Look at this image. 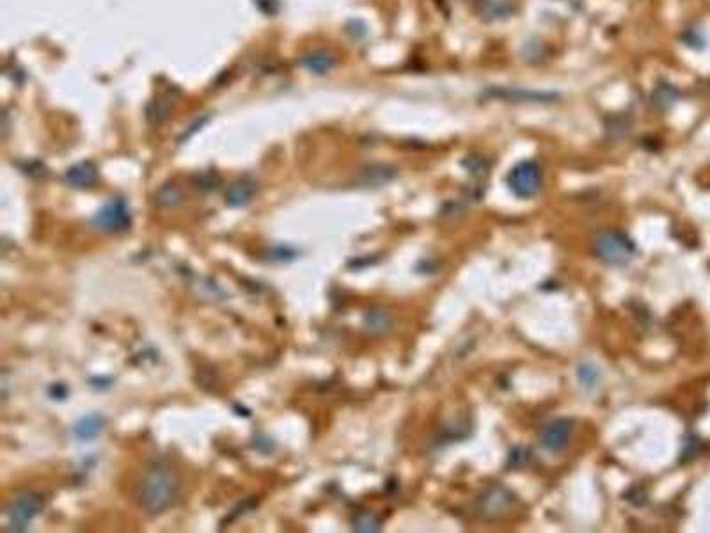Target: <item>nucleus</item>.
<instances>
[{"label": "nucleus", "mask_w": 710, "mask_h": 533, "mask_svg": "<svg viewBox=\"0 0 710 533\" xmlns=\"http://www.w3.org/2000/svg\"><path fill=\"white\" fill-rule=\"evenodd\" d=\"M296 256V251H293L292 248H285V245H278V248L272 249V256L270 259H275V262H289Z\"/></svg>", "instance_id": "19"}, {"label": "nucleus", "mask_w": 710, "mask_h": 533, "mask_svg": "<svg viewBox=\"0 0 710 533\" xmlns=\"http://www.w3.org/2000/svg\"><path fill=\"white\" fill-rule=\"evenodd\" d=\"M43 508H45V498L39 492L29 491L16 496L6 511L9 526L15 532H25L31 522L41 514Z\"/></svg>", "instance_id": "5"}, {"label": "nucleus", "mask_w": 710, "mask_h": 533, "mask_svg": "<svg viewBox=\"0 0 710 533\" xmlns=\"http://www.w3.org/2000/svg\"><path fill=\"white\" fill-rule=\"evenodd\" d=\"M600 379V370L599 366H595L593 363H581L578 366V381L581 384L582 389H593L596 388Z\"/></svg>", "instance_id": "17"}, {"label": "nucleus", "mask_w": 710, "mask_h": 533, "mask_svg": "<svg viewBox=\"0 0 710 533\" xmlns=\"http://www.w3.org/2000/svg\"><path fill=\"white\" fill-rule=\"evenodd\" d=\"M221 176L213 171H201L192 176V183L199 191H215L221 185Z\"/></svg>", "instance_id": "18"}, {"label": "nucleus", "mask_w": 710, "mask_h": 533, "mask_svg": "<svg viewBox=\"0 0 710 533\" xmlns=\"http://www.w3.org/2000/svg\"><path fill=\"white\" fill-rule=\"evenodd\" d=\"M182 480L168 462H155L144 473L137 487V499L148 514L158 515L176 503Z\"/></svg>", "instance_id": "1"}, {"label": "nucleus", "mask_w": 710, "mask_h": 533, "mask_svg": "<svg viewBox=\"0 0 710 533\" xmlns=\"http://www.w3.org/2000/svg\"><path fill=\"white\" fill-rule=\"evenodd\" d=\"M96 229L109 235H118L126 231L132 226V213H130L128 203L121 198H112L95 213L91 219Z\"/></svg>", "instance_id": "4"}, {"label": "nucleus", "mask_w": 710, "mask_h": 533, "mask_svg": "<svg viewBox=\"0 0 710 533\" xmlns=\"http://www.w3.org/2000/svg\"><path fill=\"white\" fill-rule=\"evenodd\" d=\"M593 248H595V255L599 256L600 262L608 263L611 266L627 265L636 251L634 244L629 236L620 231H613V229L600 231L595 236Z\"/></svg>", "instance_id": "2"}, {"label": "nucleus", "mask_w": 710, "mask_h": 533, "mask_svg": "<svg viewBox=\"0 0 710 533\" xmlns=\"http://www.w3.org/2000/svg\"><path fill=\"white\" fill-rule=\"evenodd\" d=\"M155 201L165 208H175L183 203V192L175 183H165L155 192Z\"/></svg>", "instance_id": "12"}, {"label": "nucleus", "mask_w": 710, "mask_h": 533, "mask_svg": "<svg viewBox=\"0 0 710 533\" xmlns=\"http://www.w3.org/2000/svg\"><path fill=\"white\" fill-rule=\"evenodd\" d=\"M506 185L519 199H533L540 194L543 185L542 168L535 160H522L510 169Z\"/></svg>", "instance_id": "3"}, {"label": "nucleus", "mask_w": 710, "mask_h": 533, "mask_svg": "<svg viewBox=\"0 0 710 533\" xmlns=\"http://www.w3.org/2000/svg\"><path fill=\"white\" fill-rule=\"evenodd\" d=\"M572 431L573 423L568 418L552 419L551 423L543 426L542 434H540V445L549 453H561L568 446Z\"/></svg>", "instance_id": "6"}, {"label": "nucleus", "mask_w": 710, "mask_h": 533, "mask_svg": "<svg viewBox=\"0 0 710 533\" xmlns=\"http://www.w3.org/2000/svg\"><path fill=\"white\" fill-rule=\"evenodd\" d=\"M64 182L73 189H89L98 182V169L93 162H78L66 169Z\"/></svg>", "instance_id": "7"}, {"label": "nucleus", "mask_w": 710, "mask_h": 533, "mask_svg": "<svg viewBox=\"0 0 710 533\" xmlns=\"http://www.w3.org/2000/svg\"><path fill=\"white\" fill-rule=\"evenodd\" d=\"M364 328L373 335H382L391 328V316L382 309H371L364 315Z\"/></svg>", "instance_id": "14"}, {"label": "nucleus", "mask_w": 710, "mask_h": 533, "mask_svg": "<svg viewBox=\"0 0 710 533\" xmlns=\"http://www.w3.org/2000/svg\"><path fill=\"white\" fill-rule=\"evenodd\" d=\"M48 395L52 400H64L68 396V388L62 382H53L48 388Z\"/></svg>", "instance_id": "20"}, {"label": "nucleus", "mask_w": 710, "mask_h": 533, "mask_svg": "<svg viewBox=\"0 0 710 533\" xmlns=\"http://www.w3.org/2000/svg\"><path fill=\"white\" fill-rule=\"evenodd\" d=\"M362 176H364L366 185L380 187L395 178V169L389 168V166H371V168L362 171Z\"/></svg>", "instance_id": "15"}, {"label": "nucleus", "mask_w": 710, "mask_h": 533, "mask_svg": "<svg viewBox=\"0 0 710 533\" xmlns=\"http://www.w3.org/2000/svg\"><path fill=\"white\" fill-rule=\"evenodd\" d=\"M352 529L359 533H375L382 529V521L373 512L362 511L357 512L352 519Z\"/></svg>", "instance_id": "13"}, {"label": "nucleus", "mask_w": 710, "mask_h": 533, "mask_svg": "<svg viewBox=\"0 0 710 533\" xmlns=\"http://www.w3.org/2000/svg\"><path fill=\"white\" fill-rule=\"evenodd\" d=\"M513 503V494L503 487H494L486 491V494L482 498V512L486 518L492 515H501L508 511Z\"/></svg>", "instance_id": "8"}, {"label": "nucleus", "mask_w": 710, "mask_h": 533, "mask_svg": "<svg viewBox=\"0 0 710 533\" xmlns=\"http://www.w3.org/2000/svg\"><path fill=\"white\" fill-rule=\"evenodd\" d=\"M103 426H105V418L100 412H93V414L84 416V418H80L75 423L73 434L80 441H91V439L98 438L102 434Z\"/></svg>", "instance_id": "10"}, {"label": "nucleus", "mask_w": 710, "mask_h": 533, "mask_svg": "<svg viewBox=\"0 0 710 533\" xmlns=\"http://www.w3.org/2000/svg\"><path fill=\"white\" fill-rule=\"evenodd\" d=\"M300 62H302V66H304L308 72L316 73V75H325V73H329L336 66V59L332 58L331 53L322 52V50L308 53V55L302 58Z\"/></svg>", "instance_id": "11"}, {"label": "nucleus", "mask_w": 710, "mask_h": 533, "mask_svg": "<svg viewBox=\"0 0 710 533\" xmlns=\"http://www.w3.org/2000/svg\"><path fill=\"white\" fill-rule=\"evenodd\" d=\"M256 192H258L256 182H252V180L249 178L238 180V182H235L233 185H229V189L226 191V205L231 206V208L247 206L249 203L254 199Z\"/></svg>", "instance_id": "9"}, {"label": "nucleus", "mask_w": 710, "mask_h": 533, "mask_svg": "<svg viewBox=\"0 0 710 533\" xmlns=\"http://www.w3.org/2000/svg\"><path fill=\"white\" fill-rule=\"evenodd\" d=\"M171 116V103L168 100H153L146 109V118L151 125H160Z\"/></svg>", "instance_id": "16"}]
</instances>
